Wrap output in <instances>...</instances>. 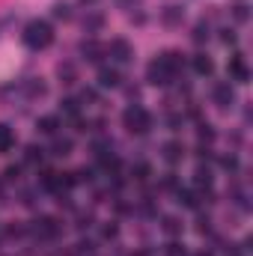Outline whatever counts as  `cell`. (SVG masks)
<instances>
[{
  "label": "cell",
  "instance_id": "6da1fadb",
  "mask_svg": "<svg viewBox=\"0 0 253 256\" xmlns=\"http://www.w3.org/2000/svg\"><path fill=\"white\" fill-rule=\"evenodd\" d=\"M51 42H54V30L48 21H30L24 27V45L30 51H45Z\"/></svg>",
  "mask_w": 253,
  "mask_h": 256
},
{
  "label": "cell",
  "instance_id": "7a4b0ae2",
  "mask_svg": "<svg viewBox=\"0 0 253 256\" xmlns=\"http://www.w3.org/2000/svg\"><path fill=\"white\" fill-rule=\"evenodd\" d=\"M122 122L131 134H146L149 128H152V116H149V110L146 108H140V104H131L126 114H122Z\"/></svg>",
  "mask_w": 253,
  "mask_h": 256
},
{
  "label": "cell",
  "instance_id": "3957f363",
  "mask_svg": "<svg viewBox=\"0 0 253 256\" xmlns=\"http://www.w3.org/2000/svg\"><path fill=\"white\" fill-rule=\"evenodd\" d=\"M173 78H176V74H173L167 66L161 63V60H152V63H149V68H146V80H149V84H155V86H167Z\"/></svg>",
  "mask_w": 253,
  "mask_h": 256
},
{
  "label": "cell",
  "instance_id": "277c9868",
  "mask_svg": "<svg viewBox=\"0 0 253 256\" xmlns=\"http://www.w3.org/2000/svg\"><path fill=\"white\" fill-rule=\"evenodd\" d=\"M104 51H108L116 63H131V57H134V51H131V45H128L126 39H114Z\"/></svg>",
  "mask_w": 253,
  "mask_h": 256
},
{
  "label": "cell",
  "instance_id": "5b68a950",
  "mask_svg": "<svg viewBox=\"0 0 253 256\" xmlns=\"http://www.w3.org/2000/svg\"><path fill=\"white\" fill-rule=\"evenodd\" d=\"M33 232H36L39 238H54V236L60 232V226H57L54 218H39V220L33 224Z\"/></svg>",
  "mask_w": 253,
  "mask_h": 256
},
{
  "label": "cell",
  "instance_id": "8992f818",
  "mask_svg": "<svg viewBox=\"0 0 253 256\" xmlns=\"http://www.w3.org/2000/svg\"><path fill=\"white\" fill-rule=\"evenodd\" d=\"M80 54H84V57H86L90 63H98V60H102V57H104L108 51H104V45H98L96 39H90V42L84 39V42H80Z\"/></svg>",
  "mask_w": 253,
  "mask_h": 256
},
{
  "label": "cell",
  "instance_id": "52a82bcc",
  "mask_svg": "<svg viewBox=\"0 0 253 256\" xmlns=\"http://www.w3.org/2000/svg\"><path fill=\"white\" fill-rule=\"evenodd\" d=\"M230 74H232L238 84H248V78H250V68H248V63H244V57H242V54L230 60Z\"/></svg>",
  "mask_w": 253,
  "mask_h": 256
},
{
  "label": "cell",
  "instance_id": "ba28073f",
  "mask_svg": "<svg viewBox=\"0 0 253 256\" xmlns=\"http://www.w3.org/2000/svg\"><path fill=\"white\" fill-rule=\"evenodd\" d=\"M212 96H214V104H220V108H230V104L236 102V92H232L230 84H218Z\"/></svg>",
  "mask_w": 253,
  "mask_h": 256
},
{
  "label": "cell",
  "instance_id": "9c48e42d",
  "mask_svg": "<svg viewBox=\"0 0 253 256\" xmlns=\"http://www.w3.org/2000/svg\"><path fill=\"white\" fill-rule=\"evenodd\" d=\"M98 84H102L104 90H108V86H116V84H120V72H116V68L102 66V68H98Z\"/></svg>",
  "mask_w": 253,
  "mask_h": 256
},
{
  "label": "cell",
  "instance_id": "30bf717a",
  "mask_svg": "<svg viewBox=\"0 0 253 256\" xmlns=\"http://www.w3.org/2000/svg\"><path fill=\"white\" fill-rule=\"evenodd\" d=\"M12 146H15V134H12V128L6 126V122H0V155H6Z\"/></svg>",
  "mask_w": 253,
  "mask_h": 256
},
{
  "label": "cell",
  "instance_id": "8fae6325",
  "mask_svg": "<svg viewBox=\"0 0 253 256\" xmlns=\"http://www.w3.org/2000/svg\"><path fill=\"white\" fill-rule=\"evenodd\" d=\"M182 18H185V15H182V9H179V6H167V9L161 12V21H164L167 27H176V24H182Z\"/></svg>",
  "mask_w": 253,
  "mask_h": 256
},
{
  "label": "cell",
  "instance_id": "7c38bea8",
  "mask_svg": "<svg viewBox=\"0 0 253 256\" xmlns=\"http://www.w3.org/2000/svg\"><path fill=\"white\" fill-rule=\"evenodd\" d=\"M182 143H176V140H170V143H164V158L170 161V164H176V161H182Z\"/></svg>",
  "mask_w": 253,
  "mask_h": 256
},
{
  "label": "cell",
  "instance_id": "4fadbf2b",
  "mask_svg": "<svg viewBox=\"0 0 253 256\" xmlns=\"http://www.w3.org/2000/svg\"><path fill=\"white\" fill-rule=\"evenodd\" d=\"M194 68H196V74H212V72H214V63H212L206 54H196V57H194Z\"/></svg>",
  "mask_w": 253,
  "mask_h": 256
},
{
  "label": "cell",
  "instance_id": "5bb4252c",
  "mask_svg": "<svg viewBox=\"0 0 253 256\" xmlns=\"http://www.w3.org/2000/svg\"><path fill=\"white\" fill-rule=\"evenodd\" d=\"M57 128H60V120H57V116H42V120H39V131H42V134H51V137H54Z\"/></svg>",
  "mask_w": 253,
  "mask_h": 256
},
{
  "label": "cell",
  "instance_id": "9a60e30c",
  "mask_svg": "<svg viewBox=\"0 0 253 256\" xmlns=\"http://www.w3.org/2000/svg\"><path fill=\"white\" fill-rule=\"evenodd\" d=\"M68 149H72V140H68V137H57V140H54V155H57V158L68 155Z\"/></svg>",
  "mask_w": 253,
  "mask_h": 256
},
{
  "label": "cell",
  "instance_id": "2e32d148",
  "mask_svg": "<svg viewBox=\"0 0 253 256\" xmlns=\"http://www.w3.org/2000/svg\"><path fill=\"white\" fill-rule=\"evenodd\" d=\"M102 24H104V18H102V15H90V18L84 21V30H90V33H96V30H98Z\"/></svg>",
  "mask_w": 253,
  "mask_h": 256
},
{
  "label": "cell",
  "instance_id": "e0dca14e",
  "mask_svg": "<svg viewBox=\"0 0 253 256\" xmlns=\"http://www.w3.org/2000/svg\"><path fill=\"white\" fill-rule=\"evenodd\" d=\"M206 39H208V24L200 21V24L194 27V42H206Z\"/></svg>",
  "mask_w": 253,
  "mask_h": 256
},
{
  "label": "cell",
  "instance_id": "ac0fdd59",
  "mask_svg": "<svg viewBox=\"0 0 253 256\" xmlns=\"http://www.w3.org/2000/svg\"><path fill=\"white\" fill-rule=\"evenodd\" d=\"M179 230H182V224H179L176 218H164V232H167V236H176Z\"/></svg>",
  "mask_w": 253,
  "mask_h": 256
},
{
  "label": "cell",
  "instance_id": "d6986e66",
  "mask_svg": "<svg viewBox=\"0 0 253 256\" xmlns=\"http://www.w3.org/2000/svg\"><path fill=\"white\" fill-rule=\"evenodd\" d=\"M196 137H200V143H212L214 140V131H212V126H200Z\"/></svg>",
  "mask_w": 253,
  "mask_h": 256
},
{
  "label": "cell",
  "instance_id": "ffe728a7",
  "mask_svg": "<svg viewBox=\"0 0 253 256\" xmlns=\"http://www.w3.org/2000/svg\"><path fill=\"white\" fill-rule=\"evenodd\" d=\"M60 78H63V84H74V66H60Z\"/></svg>",
  "mask_w": 253,
  "mask_h": 256
},
{
  "label": "cell",
  "instance_id": "44dd1931",
  "mask_svg": "<svg viewBox=\"0 0 253 256\" xmlns=\"http://www.w3.org/2000/svg\"><path fill=\"white\" fill-rule=\"evenodd\" d=\"M179 202H185L188 208H194V206H196V194L194 191H179Z\"/></svg>",
  "mask_w": 253,
  "mask_h": 256
},
{
  "label": "cell",
  "instance_id": "7402d4cb",
  "mask_svg": "<svg viewBox=\"0 0 253 256\" xmlns=\"http://www.w3.org/2000/svg\"><path fill=\"white\" fill-rule=\"evenodd\" d=\"M27 161L30 164H39L42 161V149L39 146H27Z\"/></svg>",
  "mask_w": 253,
  "mask_h": 256
},
{
  "label": "cell",
  "instance_id": "603a6c76",
  "mask_svg": "<svg viewBox=\"0 0 253 256\" xmlns=\"http://www.w3.org/2000/svg\"><path fill=\"white\" fill-rule=\"evenodd\" d=\"M232 15H236V21H248V15H250L248 12V3H236V12Z\"/></svg>",
  "mask_w": 253,
  "mask_h": 256
},
{
  "label": "cell",
  "instance_id": "cb8c5ba5",
  "mask_svg": "<svg viewBox=\"0 0 253 256\" xmlns=\"http://www.w3.org/2000/svg\"><path fill=\"white\" fill-rule=\"evenodd\" d=\"M167 254H170V256H185V244H179V242H170V244H167Z\"/></svg>",
  "mask_w": 253,
  "mask_h": 256
},
{
  "label": "cell",
  "instance_id": "d4e9b609",
  "mask_svg": "<svg viewBox=\"0 0 253 256\" xmlns=\"http://www.w3.org/2000/svg\"><path fill=\"white\" fill-rule=\"evenodd\" d=\"M68 15H72V12H68V3H57V6H54V18H68Z\"/></svg>",
  "mask_w": 253,
  "mask_h": 256
},
{
  "label": "cell",
  "instance_id": "484cf974",
  "mask_svg": "<svg viewBox=\"0 0 253 256\" xmlns=\"http://www.w3.org/2000/svg\"><path fill=\"white\" fill-rule=\"evenodd\" d=\"M63 114H68V116H78V102H74V98L63 102Z\"/></svg>",
  "mask_w": 253,
  "mask_h": 256
},
{
  "label": "cell",
  "instance_id": "4316f807",
  "mask_svg": "<svg viewBox=\"0 0 253 256\" xmlns=\"http://www.w3.org/2000/svg\"><path fill=\"white\" fill-rule=\"evenodd\" d=\"M134 173H137V179H140V182H146V179H149V164H137V170H134Z\"/></svg>",
  "mask_w": 253,
  "mask_h": 256
},
{
  "label": "cell",
  "instance_id": "83f0119b",
  "mask_svg": "<svg viewBox=\"0 0 253 256\" xmlns=\"http://www.w3.org/2000/svg\"><path fill=\"white\" fill-rule=\"evenodd\" d=\"M27 92H30V96H42L45 86H42V84H27Z\"/></svg>",
  "mask_w": 253,
  "mask_h": 256
},
{
  "label": "cell",
  "instance_id": "f1b7e54d",
  "mask_svg": "<svg viewBox=\"0 0 253 256\" xmlns=\"http://www.w3.org/2000/svg\"><path fill=\"white\" fill-rule=\"evenodd\" d=\"M122 9H134V6H140V0H116Z\"/></svg>",
  "mask_w": 253,
  "mask_h": 256
},
{
  "label": "cell",
  "instance_id": "f546056e",
  "mask_svg": "<svg viewBox=\"0 0 253 256\" xmlns=\"http://www.w3.org/2000/svg\"><path fill=\"white\" fill-rule=\"evenodd\" d=\"M224 167H226V170H236V167H238V161L230 155V158H224Z\"/></svg>",
  "mask_w": 253,
  "mask_h": 256
},
{
  "label": "cell",
  "instance_id": "4dcf8cb0",
  "mask_svg": "<svg viewBox=\"0 0 253 256\" xmlns=\"http://www.w3.org/2000/svg\"><path fill=\"white\" fill-rule=\"evenodd\" d=\"M224 42L232 45V42H236V33H232V30H224Z\"/></svg>",
  "mask_w": 253,
  "mask_h": 256
},
{
  "label": "cell",
  "instance_id": "1f68e13d",
  "mask_svg": "<svg viewBox=\"0 0 253 256\" xmlns=\"http://www.w3.org/2000/svg\"><path fill=\"white\" fill-rule=\"evenodd\" d=\"M6 179H18V167H9L6 170Z\"/></svg>",
  "mask_w": 253,
  "mask_h": 256
},
{
  "label": "cell",
  "instance_id": "d6a6232c",
  "mask_svg": "<svg viewBox=\"0 0 253 256\" xmlns=\"http://www.w3.org/2000/svg\"><path fill=\"white\" fill-rule=\"evenodd\" d=\"M80 3H96V0H80Z\"/></svg>",
  "mask_w": 253,
  "mask_h": 256
}]
</instances>
